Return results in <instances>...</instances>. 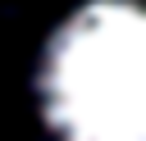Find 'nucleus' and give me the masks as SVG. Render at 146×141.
I'll return each mask as SVG.
<instances>
[{"mask_svg": "<svg viewBox=\"0 0 146 141\" xmlns=\"http://www.w3.org/2000/svg\"><path fill=\"white\" fill-rule=\"evenodd\" d=\"M36 109L55 141H146V5H78L41 45Z\"/></svg>", "mask_w": 146, "mask_h": 141, "instance_id": "nucleus-1", "label": "nucleus"}]
</instances>
